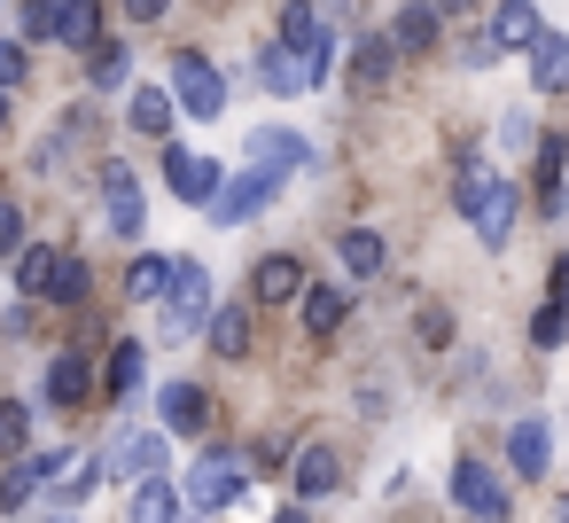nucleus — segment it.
<instances>
[{
	"instance_id": "22",
	"label": "nucleus",
	"mask_w": 569,
	"mask_h": 523,
	"mask_svg": "<svg viewBox=\"0 0 569 523\" xmlns=\"http://www.w3.org/2000/svg\"><path fill=\"white\" fill-rule=\"evenodd\" d=\"M530 79H538V95H553L569 79V32H538L530 40Z\"/></svg>"
},
{
	"instance_id": "12",
	"label": "nucleus",
	"mask_w": 569,
	"mask_h": 523,
	"mask_svg": "<svg viewBox=\"0 0 569 523\" xmlns=\"http://www.w3.org/2000/svg\"><path fill=\"white\" fill-rule=\"evenodd\" d=\"M196 507H188V492L172 484V476H141L133 484V523H188Z\"/></svg>"
},
{
	"instance_id": "44",
	"label": "nucleus",
	"mask_w": 569,
	"mask_h": 523,
	"mask_svg": "<svg viewBox=\"0 0 569 523\" xmlns=\"http://www.w3.org/2000/svg\"><path fill=\"white\" fill-rule=\"evenodd\" d=\"M48 523H79V515H71V507H63V515H48Z\"/></svg>"
},
{
	"instance_id": "42",
	"label": "nucleus",
	"mask_w": 569,
	"mask_h": 523,
	"mask_svg": "<svg viewBox=\"0 0 569 523\" xmlns=\"http://www.w3.org/2000/svg\"><path fill=\"white\" fill-rule=\"evenodd\" d=\"M273 523H312V515H305V500H297V507H281V515H273Z\"/></svg>"
},
{
	"instance_id": "23",
	"label": "nucleus",
	"mask_w": 569,
	"mask_h": 523,
	"mask_svg": "<svg viewBox=\"0 0 569 523\" xmlns=\"http://www.w3.org/2000/svg\"><path fill=\"white\" fill-rule=\"evenodd\" d=\"M390 63H398V48H390V32H375V40H359V48H351V87H367V95H375V87L390 79Z\"/></svg>"
},
{
	"instance_id": "9",
	"label": "nucleus",
	"mask_w": 569,
	"mask_h": 523,
	"mask_svg": "<svg viewBox=\"0 0 569 523\" xmlns=\"http://www.w3.org/2000/svg\"><path fill=\"white\" fill-rule=\"evenodd\" d=\"M157 414H164L172 437H203V430H211V391H203V383H164V391H157Z\"/></svg>"
},
{
	"instance_id": "38",
	"label": "nucleus",
	"mask_w": 569,
	"mask_h": 523,
	"mask_svg": "<svg viewBox=\"0 0 569 523\" xmlns=\"http://www.w3.org/2000/svg\"><path fill=\"white\" fill-rule=\"evenodd\" d=\"M24 71H32L24 40H0V95H9V87H24Z\"/></svg>"
},
{
	"instance_id": "1",
	"label": "nucleus",
	"mask_w": 569,
	"mask_h": 523,
	"mask_svg": "<svg viewBox=\"0 0 569 523\" xmlns=\"http://www.w3.org/2000/svg\"><path fill=\"white\" fill-rule=\"evenodd\" d=\"M242 484H250V461H242V453H227V445H211V453L188 468V484H180V492H188V507H196V515H219V507H234V500H242Z\"/></svg>"
},
{
	"instance_id": "41",
	"label": "nucleus",
	"mask_w": 569,
	"mask_h": 523,
	"mask_svg": "<svg viewBox=\"0 0 569 523\" xmlns=\"http://www.w3.org/2000/svg\"><path fill=\"white\" fill-rule=\"evenodd\" d=\"M164 9H172V0H126V17H133V24H157Z\"/></svg>"
},
{
	"instance_id": "33",
	"label": "nucleus",
	"mask_w": 569,
	"mask_h": 523,
	"mask_svg": "<svg viewBox=\"0 0 569 523\" xmlns=\"http://www.w3.org/2000/svg\"><path fill=\"white\" fill-rule=\"evenodd\" d=\"M94 484H102V461H71V468L56 476V500H63V507H79Z\"/></svg>"
},
{
	"instance_id": "19",
	"label": "nucleus",
	"mask_w": 569,
	"mask_h": 523,
	"mask_svg": "<svg viewBox=\"0 0 569 523\" xmlns=\"http://www.w3.org/2000/svg\"><path fill=\"white\" fill-rule=\"evenodd\" d=\"M258 79H266V95H312V63H305V56H289L281 40L258 56Z\"/></svg>"
},
{
	"instance_id": "20",
	"label": "nucleus",
	"mask_w": 569,
	"mask_h": 523,
	"mask_svg": "<svg viewBox=\"0 0 569 523\" xmlns=\"http://www.w3.org/2000/svg\"><path fill=\"white\" fill-rule=\"evenodd\" d=\"M87 391H94V367L79 352H56L48 359V406H87Z\"/></svg>"
},
{
	"instance_id": "10",
	"label": "nucleus",
	"mask_w": 569,
	"mask_h": 523,
	"mask_svg": "<svg viewBox=\"0 0 569 523\" xmlns=\"http://www.w3.org/2000/svg\"><path fill=\"white\" fill-rule=\"evenodd\" d=\"M250 165H266V172H297V165H312V141L305 134H289V126H258L250 134Z\"/></svg>"
},
{
	"instance_id": "7",
	"label": "nucleus",
	"mask_w": 569,
	"mask_h": 523,
	"mask_svg": "<svg viewBox=\"0 0 569 523\" xmlns=\"http://www.w3.org/2000/svg\"><path fill=\"white\" fill-rule=\"evenodd\" d=\"M452 500H460V515H476V523H507V484H499V468H483V461H452Z\"/></svg>"
},
{
	"instance_id": "15",
	"label": "nucleus",
	"mask_w": 569,
	"mask_h": 523,
	"mask_svg": "<svg viewBox=\"0 0 569 523\" xmlns=\"http://www.w3.org/2000/svg\"><path fill=\"white\" fill-rule=\"evenodd\" d=\"M336 258H343V274H351V282H375V274L390 266V250H382V235H375V227H343V235H336Z\"/></svg>"
},
{
	"instance_id": "40",
	"label": "nucleus",
	"mask_w": 569,
	"mask_h": 523,
	"mask_svg": "<svg viewBox=\"0 0 569 523\" xmlns=\"http://www.w3.org/2000/svg\"><path fill=\"white\" fill-rule=\"evenodd\" d=\"M499 141L522 157V149H538V126H530V118H507V126H499Z\"/></svg>"
},
{
	"instance_id": "18",
	"label": "nucleus",
	"mask_w": 569,
	"mask_h": 523,
	"mask_svg": "<svg viewBox=\"0 0 569 523\" xmlns=\"http://www.w3.org/2000/svg\"><path fill=\"white\" fill-rule=\"evenodd\" d=\"M289 484H297V500H320V492H336V484H343V461H336V445H305V453H297V468H289Z\"/></svg>"
},
{
	"instance_id": "6",
	"label": "nucleus",
	"mask_w": 569,
	"mask_h": 523,
	"mask_svg": "<svg viewBox=\"0 0 569 523\" xmlns=\"http://www.w3.org/2000/svg\"><path fill=\"white\" fill-rule=\"evenodd\" d=\"M102 468H110V476H164V468H172V445H164L157 430H118V437L102 445Z\"/></svg>"
},
{
	"instance_id": "13",
	"label": "nucleus",
	"mask_w": 569,
	"mask_h": 523,
	"mask_svg": "<svg viewBox=\"0 0 569 523\" xmlns=\"http://www.w3.org/2000/svg\"><path fill=\"white\" fill-rule=\"evenodd\" d=\"M437 24H445L437 0H413V9L390 17V48H398V56H429V48H437Z\"/></svg>"
},
{
	"instance_id": "16",
	"label": "nucleus",
	"mask_w": 569,
	"mask_h": 523,
	"mask_svg": "<svg viewBox=\"0 0 569 523\" xmlns=\"http://www.w3.org/2000/svg\"><path fill=\"white\" fill-rule=\"evenodd\" d=\"M343 313H351V297H343L336 282H305V336H312V344H328V336L343 328Z\"/></svg>"
},
{
	"instance_id": "26",
	"label": "nucleus",
	"mask_w": 569,
	"mask_h": 523,
	"mask_svg": "<svg viewBox=\"0 0 569 523\" xmlns=\"http://www.w3.org/2000/svg\"><path fill=\"white\" fill-rule=\"evenodd\" d=\"M561 172H569V141L546 134V141H538V196H546V211H569V204H561Z\"/></svg>"
},
{
	"instance_id": "43",
	"label": "nucleus",
	"mask_w": 569,
	"mask_h": 523,
	"mask_svg": "<svg viewBox=\"0 0 569 523\" xmlns=\"http://www.w3.org/2000/svg\"><path fill=\"white\" fill-rule=\"evenodd\" d=\"M460 9H476V0H437V17H460Z\"/></svg>"
},
{
	"instance_id": "29",
	"label": "nucleus",
	"mask_w": 569,
	"mask_h": 523,
	"mask_svg": "<svg viewBox=\"0 0 569 523\" xmlns=\"http://www.w3.org/2000/svg\"><path fill=\"white\" fill-rule=\"evenodd\" d=\"M40 484H48V476H40V453H24V461H17L9 476H0V515L32 507V500H40Z\"/></svg>"
},
{
	"instance_id": "5",
	"label": "nucleus",
	"mask_w": 569,
	"mask_h": 523,
	"mask_svg": "<svg viewBox=\"0 0 569 523\" xmlns=\"http://www.w3.org/2000/svg\"><path fill=\"white\" fill-rule=\"evenodd\" d=\"M515 211H522L515 180H499V172H491V188H483V196H476L460 219L476 227V243H483V250H507V235H515Z\"/></svg>"
},
{
	"instance_id": "28",
	"label": "nucleus",
	"mask_w": 569,
	"mask_h": 523,
	"mask_svg": "<svg viewBox=\"0 0 569 523\" xmlns=\"http://www.w3.org/2000/svg\"><path fill=\"white\" fill-rule=\"evenodd\" d=\"M211 352L219 359H242L250 352V305H219L211 313Z\"/></svg>"
},
{
	"instance_id": "27",
	"label": "nucleus",
	"mask_w": 569,
	"mask_h": 523,
	"mask_svg": "<svg viewBox=\"0 0 569 523\" xmlns=\"http://www.w3.org/2000/svg\"><path fill=\"white\" fill-rule=\"evenodd\" d=\"M164 289H172V258L141 250V258H133V274H126V297H133V305H157Z\"/></svg>"
},
{
	"instance_id": "17",
	"label": "nucleus",
	"mask_w": 569,
	"mask_h": 523,
	"mask_svg": "<svg viewBox=\"0 0 569 523\" xmlns=\"http://www.w3.org/2000/svg\"><path fill=\"white\" fill-rule=\"evenodd\" d=\"M507 461H515V476H546L553 437H546V422H538V414H522V422L507 430Z\"/></svg>"
},
{
	"instance_id": "36",
	"label": "nucleus",
	"mask_w": 569,
	"mask_h": 523,
	"mask_svg": "<svg viewBox=\"0 0 569 523\" xmlns=\"http://www.w3.org/2000/svg\"><path fill=\"white\" fill-rule=\"evenodd\" d=\"M79 297H87V266H79V258H63V266H56V289H48V305H79Z\"/></svg>"
},
{
	"instance_id": "21",
	"label": "nucleus",
	"mask_w": 569,
	"mask_h": 523,
	"mask_svg": "<svg viewBox=\"0 0 569 523\" xmlns=\"http://www.w3.org/2000/svg\"><path fill=\"white\" fill-rule=\"evenodd\" d=\"M538 32H546L538 0H499V9H491V40H499V48H530Z\"/></svg>"
},
{
	"instance_id": "39",
	"label": "nucleus",
	"mask_w": 569,
	"mask_h": 523,
	"mask_svg": "<svg viewBox=\"0 0 569 523\" xmlns=\"http://www.w3.org/2000/svg\"><path fill=\"white\" fill-rule=\"evenodd\" d=\"M17 250H24V211L0 196V258H17Z\"/></svg>"
},
{
	"instance_id": "30",
	"label": "nucleus",
	"mask_w": 569,
	"mask_h": 523,
	"mask_svg": "<svg viewBox=\"0 0 569 523\" xmlns=\"http://www.w3.org/2000/svg\"><path fill=\"white\" fill-rule=\"evenodd\" d=\"M56 266H63V250H17V289L24 297H48L56 289Z\"/></svg>"
},
{
	"instance_id": "37",
	"label": "nucleus",
	"mask_w": 569,
	"mask_h": 523,
	"mask_svg": "<svg viewBox=\"0 0 569 523\" xmlns=\"http://www.w3.org/2000/svg\"><path fill=\"white\" fill-rule=\"evenodd\" d=\"M561 336H569V313H561V305H538V320H530V344H538V352H553Z\"/></svg>"
},
{
	"instance_id": "11",
	"label": "nucleus",
	"mask_w": 569,
	"mask_h": 523,
	"mask_svg": "<svg viewBox=\"0 0 569 523\" xmlns=\"http://www.w3.org/2000/svg\"><path fill=\"white\" fill-rule=\"evenodd\" d=\"M250 297H258V305H289V297H305V266H297L289 250L258 258V266H250Z\"/></svg>"
},
{
	"instance_id": "31",
	"label": "nucleus",
	"mask_w": 569,
	"mask_h": 523,
	"mask_svg": "<svg viewBox=\"0 0 569 523\" xmlns=\"http://www.w3.org/2000/svg\"><path fill=\"white\" fill-rule=\"evenodd\" d=\"M24 445H32V406L0 398V461H24Z\"/></svg>"
},
{
	"instance_id": "3",
	"label": "nucleus",
	"mask_w": 569,
	"mask_h": 523,
	"mask_svg": "<svg viewBox=\"0 0 569 523\" xmlns=\"http://www.w3.org/2000/svg\"><path fill=\"white\" fill-rule=\"evenodd\" d=\"M172 102H180L188 118H219V110H227V79H219V63L196 56V48H180V56H172Z\"/></svg>"
},
{
	"instance_id": "25",
	"label": "nucleus",
	"mask_w": 569,
	"mask_h": 523,
	"mask_svg": "<svg viewBox=\"0 0 569 523\" xmlns=\"http://www.w3.org/2000/svg\"><path fill=\"white\" fill-rule=\"evenodd\" d=\"M56 40H63V48H102V0H63Z\"/></svg>"
},
{
	"instance_id": "34",
	"label": "nucleus",
	"mask_w": 569,
	"mask_h": 523,
	"mask_svg": "<svg viewBox=\"0 0 569 523\" xmlns=\"http://www.w3.org/2000/svg\"><path fill=\"white\" fill-rule=\"evenodd\" d=\"M110 391H133L141 383V344H110V367H102Z\"/></svg>"
},
{
	"instance_id": "2",
	"label": "nucleus",
	"mask_w": 569,
	"mask_h": 523,
	"mask_svg": "<svg viewBox=\"0 0 569 523\" xmlns=\"http://www.w3.org/2000/svg\"><path fill=\"white\" fill-rule=\"evenodd\" d=\"M157 305H164V336H172V344L196 336V328H211V274H203L196 258H180V266H172V289H164Z\"/></svg>"
},
{
	"instance_id": "8",
	"label": "nucleus",
	"mask_w": 569,
	"mask_h": 523,
	"mask_svg": "<svg viewBox=\"0 0 569 523\" xmlns=\"http://www.w3.org/2000/svg\"><path fill=\"white\" fill-rule=\"evenodd\" d=\"M219 180H227V172H219V157L180 149V141L164 149V188H172L180 204H211V196H219Z\"/></svg>"
},
{
	"instance_id": "32",
	"label": "nucleus",
	"mask_w": 569,
	"mask_h": 523,
	"mask_svg": "<svg viewBox=\"0 0 569 523\" xmlns=\"http://www.w3.org/2000/svg\"><path fill=\"white\" fill-rule=\"evenodd\" d=\"M118 87H133V56L126 48H94V95H118Z\"/></svg>"
},
{
	"instance_id": "14",
	"label": "nucleus",
	"mask_w": 569,
	"mask_h": 523,
	"mask_svg": "<svg viewBox=\"0 0 569 523\" xmlns=\"http://www.w3.org/2000/svg\"><path fill=\"white\" fill-rule=\"evenodd\" d=\"M102 211H110V235H141V188H133L126 165L102 172Z\"/></svg>"
},
{
	"instance_id": "24",
	"label": "nucleus",
	"mask_w": 569,
	"mask_h": 523,
	"mask_svg": "<svg viewBox=\"0 0 569 523\" xmlns=\"http://www.w3.org/2000/svg\"><path fill=\"white\" fill-rule=\"evenodd\" d=\"M172 87H133V134H149V141H164L172 134Z\"/></svg>"
},
{
	"instance_id": "4",
	"label": "nucleus",
	"mask_w": 569,
	"mask_h": 523,
	"mask_svg": "<svg viewBox=\"0 0 569 523\" xmlns=\"http://www.w3.org/2000/svg\"><path fill=\"white\" fill-rule=\"evenodd\" d=\"M281 196V172H266V165H250V172H234V180H219V196H211V219L219 227H250L266 204Z\"/></svg>"
},
{
	"instance_id": "35",
	"label": "nucleus",
	"mask_w": 569,
	"mask_h": 523,
	"mask_svg": "<svg viewBox=\"0 0 569 523\" xmlns=\"http://www.w3.org/2000/svg\"><path fill=\"white\" fill-rule=\"evenodd\" d=\"M63 24V0H24V40H56Z\"/></svg>"
}]
</instances>
